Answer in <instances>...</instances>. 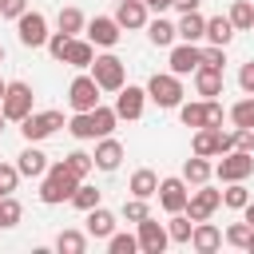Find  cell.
Instances as JSON below:
<instances>
[{"instance_id": "6da1fadb", "label": "cell", "mask_w": 254, "mask_h": 254, "mask_svg": "<svg viewBox=\"0 0 254 254\" xmlns=\"http://www.w3.org/2000/svg\"><path fill=\"white\" fill-rule=\"evenodd\" d=\"M83 179L60 159V163H52L48 167V175L40 179V202L44 206H60V202H71V194H75V187H79Z\"/></svg>"}, {"instance_id": "7a4b0ae2", "label": "cell", "mask_w": 254, "mask_h": 254, "mask_svg": "<svg viewBox=\"0 0 254 254\" xmlns=\"http://www.w3.org/2000/svg\"><path fill=\"white\" fill-rule=\"evenodd\" d=\"M147 99H151L155 107H163V111L179 107V103H183V75H175V71H155V75L147 79Z\"/></svg>"}, {"instance_id": "3957f363", "label": "cell", "mask_w": 254, "mask_h": 254, "mask_svg": "<svg viewBox=\"0 0 254 254\" xmlns=\"http://www.w3.org/2000/svg\"><path fill=\"white\" fill-rule=\"evenodd\" d=\"M60 127H67L64 123V111H32V115H24L20 119V135H24V143H44L48 135H56Z\"/></svg>"}, {"instance_id": "277c9868", "label": "cell", "mask_w": 254, "mask_h": 254, "mask_svg": "<svg viewBox=\"0 0 254 254\" xmlns=\"http://www.w3.org/2000/svg\"><path fill=\"white\" fill-rule=\"evenodd\" d=\"M91 75H95V83L103 87V91H119L123 83H127V64L119 60V56H95V64H91Z\"/></svg>"}, {"instance_id": "5b68a950", "label": "cell", "mask_w": 254, "mask_h": 254, "mask_svg": "<svg viewBox=\"0 0 254 254\" xmlns=\"http://www.w3.org/2000/svg\"><path fill=\"white\" fill-rule=\"evenodd\" d=\"M32 87L24 83V79H8V91H4V103H0V111L8 115V123H20L24 115H32Z\"/></svg>"}, {"instance_id": "8992f818", "label": "cell", "mask_w": 254, "mask_h": 254, "mask_svg": "<svg viewBox=\"0 0 254 254\" xmlns=\"http://www.w3.org/2000/svg\"><path fill=\"white\" fill-rule=\"evenodd\" d=\"M214 175H218L222 183H242V179H250V175H254V155L234 147V151H226V155L218 159Z\"/></svg>"}, {"instance_id": "52a82bcc", "label": "cell", "mask_w": 254, "mask_h": 254, "mask_svg": "<svg viewBox=\"0 0 254 254\" xmlns=\"http://www.w3.org/2000/svg\"><path fill=\"white\" fill-rule=\"evenodd\" d=\"M99 83H95V75H75L71 79V87H67V107L71 111H95L99 107Z\"/></svg>"}, {"instance_id": "ba28073f", "label": "cell", "mask_w": 254, "mask_h": 254, "mask_svg": "<svg viewBox=\"0 0 254 254\" xmlns=\"http://www.w3.org/2000/svg\"><path fill=\"white\" fill-rule=\"evenodd\" d=\"M16 36H20V44L24 48H48V20H44V12H24L20 20H16Z\"/></svg>"}, {"instance_id": "9c48e42d", "label": "cell", "mask_w": 254, "mask_h": 254, "mask_svg": "<svg viewBox=\"0 0 254 254\" xmlns=\"http://www.w3.org/2000/svg\"><path fill=\"white\" fill-rule=\"evenodd\" d=\"M143 107H147V87L123 83V87L115 91V115H119V119L135 123V119H143Z\"/></svg>"}, {"instance_id": "30bf717a", "label": "cell", "mask_w": 254, "mask_h": 254, "mask_svg": "<svg viewBox=\"0 0 254 254\" xmlns=\"http://www.w3.org/2000/svg\"><path fill=\"white\" fill-rule=\"evenodd\" d=\"M187 198H190V190H187V179H183V175L159 179V206H163L167 214H179V210H187Z\"/></svg>"}, {"instance_id": "8fae6325", "label": "cell", "mask_w": 254, "mask_h": 254, "mask_svg": "<svg viewBox=\"0 0 254 254\" xmlns=\"http://www.w3.org/2000/svg\"><path fill=\"white\" fill-rule=\"evenodd\" d=\"M222 206V190H214V187H194L190 190V198H187V214L194 218V222H202V218H210L214 210Z\"/></svg>"}, {"instance_id": "7c38bea8", "label": "cell", "mask_w": 254, "mask_h": 254, "mask_svg": "<svg viewBox=\"0 0 254 254\" xmlns=\"http://www.w3.org/2000/svg\"><path fill=\"white\" fill-rule=\"evenodd\" d=\"M119 36H123V28H119L115 16H95V20H87V40H91L95 48H115Z\"/></svg>"}, {"instance_id": "4fadbf2b", "label": "cell", "mask_w": 254, "mask_h": 254, "mask_svg": "<svg viewBox=\"0 0 254 254\" xmlns=\"http://www.w3.org/2000/svg\"><path fill=\"white\" fill-rule=\"evenodd\" d=\"M167 64H171L175 75H194V67L202 64V48L198 44H187V40L183 44H171V60Z\"/></svg>"}, {"instance_id": "5bb4252c", "label": "cell", "mask_w": 254, "mask_h": 254, "mask_svg": "<svg viewBox=\"0 0 254 254\" xmlns=\"http://www.w3.org/2000/svg\"><path fill=\"white\" fill-rule=\"evenodd\" d=\"M167 246H171L167 226L155 222V218H143V222H139V250H143V254H163Z\"/></svg>"}, {"instance_id": "9a60e30c", "label": "cell", "mask_w": 254, "mask_h": 254, "mask_svg": "<svg viewBox=\"0 0 254 254\" xmlns=\"http://www.w3.org/2000/svg\"><path fill=\"white\" fill-rule=\"evenodd\" d=\"M222 242H226V234H222V230H218L210 218L194 222V234H190V250H198V254H214Z\"/></svg>"}, {"instance_id": "2e32d148", "label": "cell", "mask_w": 254, "mask_h": 254, "mask_svg": "<svg viewBox=\"0 0 254 254\" xmlns=\"http://www.w3.org/2000/svg\"><path fill=\"white\" fill-rule=\"evenodd\" d=\"M16 167H20V175H24V179H44L52 163H48V155H44L36 143H28V147L16 155Z\"/></svg>"}, {"instance_id": "e0dca14e", "label": "cell", "mask_w": 254, "mask_h": 254, "mask_svg": "<svg viewBox=\"0 0 254 254\" xmlns=\"http://www.w3.org/2000/svg\"><path fill=\"white\" fill-rule=\"evenodd\" d=\"M151 8L143 4V0H119V8H115V20H119V28H127V32H139V28H147V16Z\"/></svg>"}, {"instance_id": "ac0fdd59", "label": "cell", "mask_w": 254, "mask_h": 254, "mask_svg": "<svg viewBox=\"0 0 254 254\" xmlns=\"http://www.w3.org/2000/svg\"><path fill=\"white\" fill-rule=\"evenodd\" d=\"M222 83H226V79H222L218 67H206V64L194 67V91H198L202 99H218V95H222Z\"/></svg>"}, {"instance_id": "d6986e66", "label": "cell", "mask_w": 254, "mask_h": 254, "mask_svg": "<svg viewBox=\"0 0 254 254\" xmlns=\"http://www.w3.org/2000/svg\"><path fill=\"white\" fill-rule=\"evenodd\" d=\"M119 163H123V143L111 139V135H103L95 143V167L99 171H119Z\"/></svg>"}, {"instance_id": "ffe728a7", "label": "cell", "mask_w": 254, "mask_h": 254, "mask_svg": "<svg viewBox=\"0 0 254 254\" xmlns=\"http://www.w3.org/2000/svg\"><path fill=\"white\" fill-rule=\"evenodd\" d=\"M87 234L107 242V238L115 234V214H111L107 206H91V210H87Z\"/></svg>"}, {"instance_id": "44dd1931", "label": "cell", "mask_w": 254, "mask_h": 254, "mask_svg": "<svg viewBox=\"0 0 254 254\" xmlns=\"http://www.w3.org/2000/svg\"><path fill=\"white\" fill-rule=\"evenodd\" d=\"M175 28H179V40H187V44L206 40V16H198V8H194V12H183V20H179Z\"/></svg>"}, {"instance_id": "7402d4cb", "label": "cell", "mask_w": 254, "mask_h": 254, "mask_svg": "<svg viewBox=\"0 0 254 254\" xmlns=\"http://www.w3.org/2000/svg\"><path fill=\"white\" fill-rule=\"evenodd\" d=\"M147 40H151L155 48H171V44L179 40V28H175L171 20H163V12H159L155 20H147Z\"/></svg>"}, {"instance_id": "603a6c76", "label": "cell", "mask_w": 254, "mask_h": 254, "mask_svg": "<svg viewBox=\"0 0 254 254\" xmlns=\"http://www.w3.org/2000/svg\"><path fill=\"white\" fill-rule=\"evenodd\" d=\"M127 190H131L135 198H155V194H159V175H155L151 167H139V171L131 175Z\"/></svg>"}, {"instance_id": "cb8c5ba5", "label": "cell", "mask_w": 254, "mask_h": 254, "mask_svg": "<svg viewBox=\"0 0 254 254\" xmlns=\"http://www.w3.org/2000/svg\"><path fill=\"white\" fill-rule=\"evenodd\" d=\"M64 64H67V67H79V71H83V67H91V64H95V44L75 36V40H71V48H67V56H64Z\"/></svg>"}, {"instance_id": "d4e9b609", "label": "cell", "mask_w": 254, "mask_h": 254, "mask_svg": "<svg viewBox=\"0 0 254 254\" xmlns=\"http://www.w3.org/2000/svg\"><path fill=\"white\" fill-rule=\"evenodd\" d=\"M210 175H214V167H210V159H202V155H190V159L183 163L187 187H202V183H210Z\"/></svg>"}, {"instance_id": "484cf974", "label": "cell", "mask_w": 254, "mask_h": 254, "mask_svg": "<svg viewBox=\"0 0 254 254\" xmlns=\"http://www.w3.org/2000/svg\"><path fill=\"white\" fill-rule=\"evenodd\" d=\"M56 28H60V32H67V36H79V32H87V16H83L75 4H67V8H60Z\"/></svg>"}, {"instance_id": "4316f807", "label": "cell", "mask_w": 254, "mask_h": 254, "mask_svg": "<svg viewBox=\"0 0 254 254\" xmlns=\"http://www.w3.org/2000/svg\"><path fill=\"white\" fill-rule=\"evenodd\" d=\"M167 234H171V242H183V246H190V234H194V218H190L187 210L171 214V222H167Z\"/></svg>"}, {"instance_id": "83f0119b", "label": "cell", "mask_w": 254, "mask_h": 254, "mask_svg": "<svg viewBox=\"0 0 254 254\" xmlns=\"http://www.w3.org/2000/svg\"><path fill=\"white\" fill-rule=\"evenodd\" d=\"M226 16H230L234 32H254V4H250V0H234Z\"/></svg>"}, {"instance_id": "f1b7e54d", "label": "cell", "mask_w": 254, "mask_h": 254, "mask_svg": "<svg viewBox=\"0 0 254 254\" xmlns=\"http://www.w3.org/2000/svg\"><path fill=\"white\" fill-rule=\"evenodd\" d=\"M206 40L226 48V44L234 40V24H230V16H210V20H206Z\"/></svg>"}, {"instance_id": "f546056e", "label": "cell", "mask_w": 254, "mask_h": 254, "mask_svg": "<svg viewBox=\"0 0 254 254\" xmlns=\"http://www.w3.org/2000/svg\"><path fill=\"white\" fill-rule=\"evenodd\" d=\"M179 119H183V127H190V131L206 127V99H194V103H179Z\"/></svg>"}, {"instance_id": "4dcf8cb0", "label": "cell", "mask_w": 254, "mask_h": 254, "mask_svg": "<svg viewBox=\"0 0 254 254\" xmlns=\"http://www.w3.org/2000/svg\"><path fill=\"white\" fill-rule=\"evenodd\" d=\"M67 131H71V139H79V143L99 139V135H95V119H91V111H75V115L67 119Z\"/></svg>"}, {"instance_id": "1f68e13d", "label": "cell", "mask_w": 254, "mask_h": 254, "mask_svg": "<svg viewBox=\"0 0 254 254\" xmlns=\"http://www.w3.org/2000/svg\"><path fill=\"white\" fill-rule=\"evenodd\" d=\"M56 250L60 254H83L87 250V234L83 230H60L56 234Z\"/></svg>"}, {"instance_id": "d6a6232c", "label": "cell", "mask_w": 254, "mask_h": 254, "mask_svg": "<svg viewBox=\"0 0 254 254\" xmlns=\"http://www.w3.org/2000/svg\"><path fill=\"white\" fill-rule=\"evenodd\" d=\"M246 202H250L246 179H242V183H226V190H222V206H230V210H242Z\"/></svg>"}, {"instance_id": "836d02e7", "label": "cell", "mask_w": 254, "mask_h": 254, "mask_svg": "<svg viewBox=\"0 0 254 254\" xmlns=\"http://www.w3.org/2000/svg\"><path fill=\"white\" fill-rule=\"evenodd\" d=\"M99 198H103V190H95V187H87V183H79V187H75V194H71V206L87 214L91 206H99Z\"/></svg>"}, {"instance_id": "e575fe53", "label": "cell", "mask_w": 254, "mask_h": 254, "mask_svg": "<svg viewBox=\"0 0 254 254\" xmlns=\"http://www.w3.org/2000/svg\"><path fill=\"white\" fill-rule=\"evenodd\" d=\"M230 123H234V127H250V131H254V95H246V99H238V103L230 107Z\"/></svg>"}, {"instance_id": "d590c367", "label": "cell", "mask_w": 254, "mask_h": 254, "mask_svg": "<svg viewBox=\"0 0 254 254\" xmlns=\"http://www.w3.org/2000/svg\"><path fill=\"white\" fill-rule=\"evenodd\" d=\"M20 218H24V206H20L12 194H4V198H0V230H12Z\"/></svg>"}, {"instance_id": "8d00e7d4", "label": "cell", "mask_w": 254, "mask_h": 254, "mask_svg": "<svg viewBox=\"0 0 254 254\" xmlns=\"http://www.w3.org/2000/svg\"><path fill=\"white\" fill-rule=\"evenodd\" d=\"M91 119H95V135H99V139H103V135H111V131H115V123H119L115 107H103V103L91 111Z\"/></svg>"}, {"instance_id": "74e56055", "label": "cell", "mask_w": 254, "mask_h": 254, "mask_svg": "<svg viewBox=\"0 0 254 254\" xmlns=\"http://www.w3.org/2000/svg\"><path fill=\"white\" fill-rule=\"evenodd\" d=\"M250 238H254V226H250L246 218H242V222H230V226H226V242H230V246L246 250V246H250Z\"/></svg>"}, {"instance_id": "f35d334b", "label": "cell", "mask_w": 254, "mask_h": 254, "mask_svg": "<svg viewBox=\"0 0 254 254\" xmlns=\"http://www.w3.org/2000/svg\"><path fill=\"white\" fill-rule=\"evenodd\" d=\"M64 163H67L79 179H87V175L95 171V155H87V151H71V155H64Z\"/></svg>"}, {"instance_id": "ab89813d", "label": "cell", "mask_w": 254, "mask_h": 254, "mask_svg": "<svg viewBox=\"0 0 254 254\" xmlns=\"http://www.w3.org/2000/svg\"><path fill=\"white\" fill-rule=\"evenodd\" d=\"M71 40H75V36H67V32H52V36H48V56H52L56 64H64V56H67Z\"/></svg>"}, {"instance_id": "60d3db41", "label": "cell", "mask_w": 254, "mask_h": 254, "mask_svg": "<svg viewBox=\"0 0 254 254\" xmlns=\"http://www.w3.org/2000/svg\"><path fill=\"white\" fill-rule=\"evenodd\" d=\"M123 218H127V222H135V226H139L143 218H151V206H147V198H135V194H131V198L123 202Z\"/></svg>"}, {"instance_id": "b9f144b4", "label": "cell", "mask_w": 254, "mask_h": 254, "mask_svg": "<svg viewBox=\"0 0 254 254\" xmlns=\"http://www.w3.org/2000/svg\"><path fill=\"white\" fill-rule=\"evenodd\" d=\"M107 250L111 254H135L139 250V234H111L107 238Z\"/></svg>"}, {"instance_id": "7bdbcfd3", "label": "cell", "mask_w": 254, "mask_h": 254, "mask_svg": "<svg viewBox=\"0 0 254 254\" xmlns=\"http://www.w3.org/2000/svg\"><path fill=\"white\" fill-rule=\"evenodd\" d=\"M202 64L222 71V67H226V48H222V44H210V48H202Z\"/></svg>"}, {"instance_id": "ee69618b", "label": "cell", "mask_w": 254, "mask_h": 254, "mask_svg": "<svg viewBox=\"0 0 254 254\" xmlns=\"http://www.w3.org/2000/svg\"><path fill=\"white\" fill-rule=\"evenodd\" d=\"M20 179H24V175H20V167H16V163H0V187H4L8 194L16 190V183H20Z\"/></svg>"}, {"instance_id": "f6af8a7d", "label": "cell", "mask_w": 254, "mask_h": 254, "mask_svg": "<svg viewBox=\"0 0 254 254\" xmlns=\"http://www.w3.org/2000/svg\"><path fill=\"white\" fill-rule=\"evenodd\" d=\"M222 119H226V107L218 99H206V127H222Z\"/></svg>"}, {"instance_id": "bcb514c9", "label": "cell", "mask_w": 254, "mask_h": 254, "mask_svg": "<svg viewBox=\"0 0 254 254\" xmlns=\"http://www.w3.org/2000/svg\"><path fill=\"white\" fill-rule=\"evenodd\" d=\"M28 12V0H0V16H8V20H20Z\"/></svg>"}, {"instance_id": "7dc6e473", "label": "cell", "mask_w": 254, "mask_h": 254, "mask_svg": "<svg viewBox=\"0 0 254 254\" xmlns=\"http://www.w3.org/2000/svg\"><path fill=\"white\" fill-rule=\"evenodd\" d=\"M238 87H242V91H246V95H254V60H250V64H242V67H238Z\"/></svg>"}, {"instance_id": "c3c4849f", "label": "cell", "mask_w": 254, "mask_h": 254, "mask_svg": "<svg viewBox=\"0 0 254 254\" xmlns=\"http://www.w3.org/2000/svg\"><path fill=\"white\" fill-rule=\"evenodd\" d=\"M151 12H167V8H175V0H143Z\"/></svg>"}, {"instance_id": "681fc988", "label": "cell", "mask_w": 254, "mask_h": 254, "mask_svg": "<svg viewBox=\"0 0 254 254\" xmlns=\"http://www.w3.org/2000/svg\"><path fill=\"white\" fill-rule=\"evenodd\" d=\"M198 4H202V0H175V8H179V12H194Z\"/></svg>"}, {"instance_id": "f907efd6", "label": "cell", "mask_w": 254, "mask_h": 254, "mask_svg": "<svg viewBox=\"0 0 254 254\" xmlns=\"http://www.w3.org/2000/svg\"><path fill=\"white\" fill-rule=\"evenodd\" d=\"M242 218H246V222L254 226V202H246V206H242Z\"/></svg>"}, {"instance_id": "816d5d0a", "label": "cell", "mask_w": 254, "mask_h": 254, "mask_svg": "<svg viewBox=\"0 0 254 254\" xmlns=\"http://www.w3.org/2000/svg\"><path fill=\"white\" fill-rule=\"evenodd\" d=\"M4 91H8V79H0V103H4Z\"/></svg>"}, {"instance_id": "f5cc1de1", "label": "cell", "mask_w": 254, "mask_h": 254, "mask_svg": "<svg viewBox=\"0 0 254 254\" xmlns=\"http://www.w3.org/2000/svg\"><path fill=\"white\" fill-rule=\"evenodd\" d=\"M4 123H8V115H4V111H0V135H4Z\"/></svg>"}, {"instance_id": "db71d44e", "label": "cell", "mask_w": 254, "mask_h": 254, "mask_svg": "<svg viewBox=\"0 0 254 254\" xmlns=\"http://www.w3.org/2000/svg\"><path fill=\"white\" fill-rule=\"evenodd\" d=\"M246 250H250V254H254V238H250V246H246Z\"/></svg>"}, {"instance_id": "11a10c76", "label": "cell", "mask_w": 254, "mask_h": 254, "mask_svg": "<svg viewBox=\"0 0 254 254\" xmlns=\"http://www.w3.org/2000/svg\"><path fill=\"white\" fill-rule=\"evenodd\" d=\"M4 194H8V190H4V187H0V198H4Z\"/></svg>"}, {"instance_id": "9f6ffc18", "label": "cell", "mask_w": 254, "mask_h": 254, "mask_svg": "<svg viewBox=\"0 0 254 254\" xmlns=\"http://www.w3.org/2000/svg\"><path fill=\"white\" fill-rule=\"evenodd\" d=\"M0 64H4V48H0Z\"/></svg>"}]
</instances>
